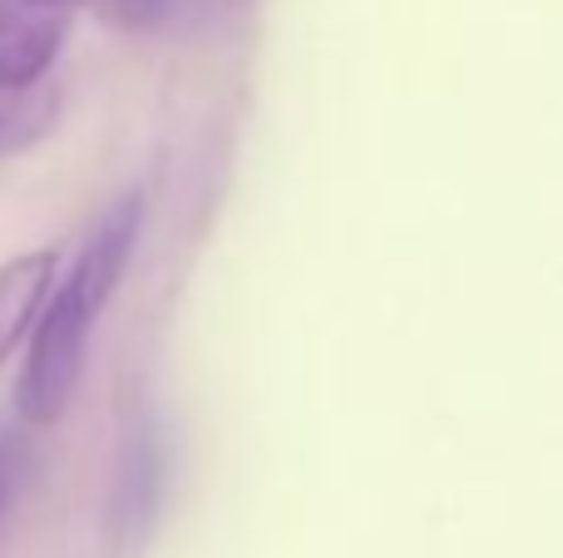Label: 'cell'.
Wrapping results in <instances>:
<instances>
[{
  "label": "cell",
  "instance_id": "6da1fadb",
  "mask_svg": "<svg viewBox=\"0 0 563 558\" xmlns=\"http://www.w3.org/2000/svg\"><path fill=\"white\" fill-rule=\"evenodd\" d=\"M99 312H104V302H99L85 282H75V277H65V282H59V292L49 297L40 326L30 332L25 366H20V376H15V411H20V421L55 425L59 415L69 411L75 386H79V371H85V351H89V336H95Z\"/></svg>",
  "mask_w": 563,
  "mask_h": 558
},
{
  "label": "cell",
  "instance_id": "7a4b0ae2",
  "mask_svg": "<svg viewBox=\"0 0 563 558\" xmlns=\"http://www.w3.org/2000/svg\"><path fill=\"white\" fill-rule=\"evenodd\" d=\"M79 0H0V89L45 85Z\"/></svg>",
  "mask_w": 563,
  "mask_h": 558
},
{
  "label": "cell",
  "instance_id": "3957f363",
  "mask_svg": "<svg viewBox=\"0 0 563 558\" xmlns=\"http://www.w3.org/2000/svg\"><path fill=\"white\" fill-rule=\"evenodd\" d=\"M59 282V247H30L0 263V366L30 342Z\"/></svg>",
  "mask_w": 563,
  "mask_h": 558
},
{
  "label": "cell",
  "instance_id": "277c9868",
  "mask_svg": "<svg viewBox=\"0 0 563 558\" xmlns=\"http://www.w3.org/2000/svg\"><path fill=\"white\" fill-rule=\"evenodd\" d=\"M59 99L65 94H59L55 79L30 85V89H0V158L40 144L59 119Z\"/></svg>",
  "mask_w": 563,
  "mask_h": 558
},
{
  "label": "cell",
  "instance_id": "5b68a950",
  "mask_svg": "<svg viewBox=\"0 0 563 558\" xmlns=\"http://www.w3.org/2000/svg\"><path fill=\"white\" fill-rule=\"evenodd\" d=\"M79 5H89L99 20L124 30H148L168 15V0H79Z\"/></svg>",
  "mask_w": 563,
  "mask_h": 558
},
{
  "label": "cell",
  "instance_id": "8992f818",
  "mask_svg": "<svg viewBox=\"0 0 563 558\" xmlns=\"http://www.w3.org/2000/svg\"><path fill=\"white\" fill-rule=\"evenodd\" d=\"M10 490H15V460H10V445H0V520H5Z\"/></svg>",
  "mask_w": 563,
  "mask_h": 558
}]
</instances>
